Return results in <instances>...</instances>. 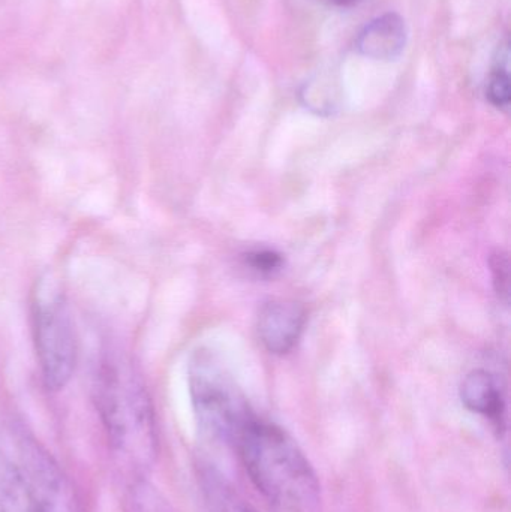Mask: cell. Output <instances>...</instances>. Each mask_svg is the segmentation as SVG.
<instances>
[{"mask_svg":"<svg viewBox=\"0 0 511 512\" xmlns=\"http://www.w3.org/2000/svg\"><path fill=\"white\" fill-rule=\"evenodd\" d=\"M234 448L273 511L323 512L317 472L284 429L255 415Z\"/></svg>","mask_w":511,"mask_h":512,"instance_id":"1","label":"cell"},{"mask_svg":"<svg viewBox=\"0 0 511 512\" xmlns=\"http://www.w3.org/2000/svg\"><path fill=\"white\" fill-rule=\"evenodd\" d=\"M95 399L111 445L147 465L155 456V418L141 382L104 360L96 375Z\"/></svg>","mask_w":511,"mask_h":512,"instance_id":"2","label":"cell"},{"mask_svg":"<svg viewBox=\"0 0 511 512\" xmlns=\"http://www.w3.org/2000/svg\"><path fill=\"white\" fill-rule=\"evenodd\" d=\"M189 390L201 432L236 447L255 412L234 379L210 352H198L189 367Z\"/></svg>","mask_w":511,"mask_h":512,"instance_id":"3","label":"cell"},{"mask_svg":"<svg viewBox=\"0 0 511 512\" xmlns=\"http://www.w3.org/2000/svg\"><path fill=\"white\" fill-rule=\"evenodd\" d=\"M33 340L42 381L50 391L68 385L77 363V342L68 304L60 292H36L32 306Z\"/></svg>","mask_w":511,"mask_h":512,"instance_id":"4","label":"cell"},{"mask_svg":"<svg viewBox=\"0 0 511 512\" xmlns=\"http://www.w3.org/2000/svg\"><path fill=\"white\" fill-rule=\"evenodd\" d=\"M11 453H5L26 481L38 511L56 512L65 480L53 457L23 427L11 430Z\"/></svg>","mask_w":511,"mask_h":512,"instance_id":"5","label":"cell"},{"mask_svg":"<svg viewBox=\"0 0 511 512\" xmlns=\"http://www.w3.org/2000/svg\"><path fill=\"white\" fill-rule=\"evenodd\" d=\"M305 322L306 312L302 304L291 300H272L261 307L258 336L267 351L287 354L299 342Z\"/></svg>","mask_w":511,"mask_h":512,"instance_id":"6","label":"cell"},{"mask_svg":"<svg viewBox=\"0 0 511 512\" xmlns=\"http://www.w3.org/2000/svg\"><path fill=\"white\" fill-rule=\"evenodd\" d=\"M461 399L465 408L491 421L500 435L506 432V397L494 375L486 370L471 372L462 382Z\"/></svg>","mask_w":511,"mask_h":512,"instance_id":"7","label":"cell"},{"mask_svg":"<svg viewBox=\"0 0 511 512\" xmlns=\"http://www.w3.org/2000/svg\"><path fill=\"white\" fill-rule=\"evenodd\" d=\"M407 29L398 14H386L366 24L359 33L357 48L365 56L377 60L395 59L404 50Z\"/></svg>","mask_w":511,"mask_h":512,"instance_id":"8","label":"cell"},{"mask_svg":"<svg viewBox=\"0 0 511 512\" xmlns=\"http://www.w3.org/2000/svg\"><path fill=\"white\" fill-rule=\"evenodd\" d=\"M198 480L207 512H258L215 466H201Z\"/></svg>","mask_w":511,"mask_h":512,"instance_id":"9","label":"cell"},{"mask_svg":"<svg viewBox=\"0 0 511 512\" xmlns=\"http://www.w3.org/2000/svg\"><path fill=\"white\" fill-rule=\"evenodd\" d=\"M0 512H38L26 481L3 451H0Z\"/></svg>","mask_w":511,"mask_h":512,"instance_id":"10","label":"cell"},{"mask_svg":"<svg viewBox=\"0 0 511 512\" xmlns=\"http://www.w3.org/2000/svg\"><path fill=\"white\" fill-rule=\"evenodd\" d=\"M510 95L509 50H507L504 57L501 56L495 68L492 69L488 86H486V96L494 107L509 110Z\"/></svg>","mask_w":511,"mask_h":512,"instance_id":"11","label":"cell"},{"mask_svg":"<svg viewBox=\"0 0 511 512\" xmlns=\"http://www.w3.org/2000/svg\"><path fill=\"white\" fill-rule=\"evenodd\" d=\"M246 264L251 267V270L264 274V276H270V274H275L276 271L281 270L284 259L275 251L260 249V251L249 252L246 255Z\"/></svg>","mask_w":511,"mask_h":512,"instance_id":"12","label":"cell"},{"mask_svg":"<svg viewBox=\"0 0 511 512\" xmlns=\"http://www.w3.org/2000/svg\"><path fill=\"white\" fill-rule=\"evenodd\" d=\"M492 273H494V282L497 286L498 294L501 297L509 298V259L506 255L498 254L494 255L491 259Z\"/></svg>","mask_w":511,"mask_h":512,"instance_id":"13","label":"cell"},{"mask_svg":"<svg viewBox=\"0 0 511 512\" xmlns=\"http://www.w3.org/2000/svg\"><path fill=\"white\" fill-rule=\"evenodd\" d=\"M326 2H329L330 5L335 6H351L356 5L359 0H326Z\"/></svg>","mask_w":511,"mask_h":512,"instance_id":"14","label":"cell"},{"mask_svg":"<svg viewBox=\"0 0 511 512\" xmlns=\"http://www.w3.org/2000/svg\"><path fill=\"white\" fill-rule=\"evenodd\" d=\"M38 512H53V511H38Z\"/></svg>","mask_w":511,"mask_h":512,"instance_id":"15","label":"cell"}]
</instances>
